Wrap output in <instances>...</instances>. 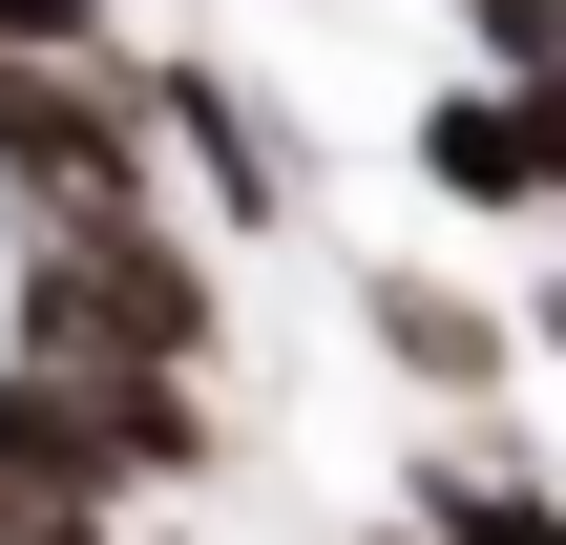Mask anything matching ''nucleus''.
Masks as SVG:
<instances>
[{
	"instance_id": "obj_6",
	"label": "nucleus",
	"mask_w": 566,
	"mask_h": 545,
	"mask_svg": "<svg viewBox=\"0 0 566 545\" xmlns=\"http://www.w3.org/2000/svg\"><path fill=\"white\" fill-rule=\"evenodd\" d=\"M420 189H441V210H546V189H525L504 84H441V105H420Z\"/></svg>"
},
{
	"instance_id": "obj_4",
	"label": "nucleus",
	"mask_w": 566,
	"mask_h": 545,
	"mask_svg": "<svg viewBox=\"0 0 566 545\" xmlns=\"http://www.w3.org/2000/svg\"><path fill=\"white\" fill-rule=\"evenodd\" d=\"M126 105H147V147H189V168L231 189V231H273V210H294V168H273V126H252V105H231L210 63H147Z\"/></svg>"
},
{
	"instance_id": "obj_10",
	"label": "nucleus",
	"mask_w": 566,
	"mask_h": 545,
	"mask_svg": "<svg viewBox=\"0 0 566 545\" xmlns=\"http://www.w3.org/2000/svg\"><path fill=\"white\" fill-rule=\"evenodd\" d=\"M378 545H420V525H378Z\"/></svg>"
},
{
	"instance_id": "obj_2",
	"label": "nucleus",
	"mask_w": 566,
	"mask_h": 545,
	"mask_svg": "<svg viewBox=\"0 0 566 545\" xmlns=\"http://www.w3.org/2000/svg\"><path fill=\"white\" fill-rule=\"evenodd\" d=\"M210 399L189 378H0V525H105L126 483H189Z\"/></svg>"
},
{
	"instance_id": "obj_8",
	"label": "nucleus",
	"mask_w": 566,
	"mask_h": 545,
	"mask_svg": "<svg viewBox=\"0 0 566 545\" xmlns=\"http://www.w3.org/2000/svg\"><path fill=\"white\" fill-rule=\"evenodd\" d=\"M483 42H504V84H525V63H566V0H483Z\"/></svg>"
},
{
	"instance_id": "obj_9",
	"label": "nucleus",
	"mask_w": 566,
	"mask_h": 545,
	"mask_svg": "<svg viewBox=\"0 0 566 545\" xmlns=\"http://www.w3.org/2000/svg\"><path fill=\"white\" fill-rule=\"evenodd\" d=\"M525 336H546V357H566V273H546V315H525Z\"/></svg>"
},
{
	"instance_id": "obj_3",
	"label": "nucleus",
	"mask_w": 566,
	"mask_h": 545,
	"mask_svg": "<svg viewBox=\"0 0 566 545\" xmlns=\"http://www.w3.org/2000/svg\"><path fill=\"white\" fill-rule=\"evenodd\" d=\"M0 189H21V231H147L126 63H0Z\"/></svg>"
},
{
	"instance_id": "obj_7",
	"label": "nucleus",
	"mask_w": 566,
	"mask_h": 545,
	"mask_svg": "<svg viewBox=\"0 0 566 545\" xmlns=\"http://www.w3.org/2000/svg\"><path fill=\"white\" fill-rule=\"evenodd\" d=\"M420 545H566V504L504 462H420Z\"/></svg>"
},
{
	"instance_id": "obj_1",
	"label": "nucleus",
	"mask_w": 566,
	"mask_h": 545,
	"mask_svg": "<svg viewBox=\"0 0 566 545\" xmlns=\"http://www.w3.org/2000/svg\"><path fill=\"white\" fill-rule=\"evenodd\" d=\"M21 378H210V273L147 231H21Z\"/></svg>"
},
{
	"instance_id": "obj_5",
	"label": "nucleus",
	"mask_w": 566,
	"mask_h": 545,
	"mask_svg": "<svg viewBox=\"0 0 566 545\" xmlns=\"http://www.w3.org/2000/svg\"><path fill=\"white\" fill-rule=\"evenodd\" d=\"M378 357H399L420 399H483V378H504V315L441 294V273H378Z\"/></svg>"
}]
</instances>
